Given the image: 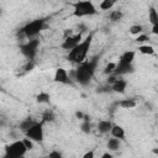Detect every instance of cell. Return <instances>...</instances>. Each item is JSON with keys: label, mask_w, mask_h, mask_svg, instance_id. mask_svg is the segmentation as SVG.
Returning <instances> with one entry per match:
<instances>
[{"label": "cell", "mask_w": 158, "mask_h": 158, "mask_svg": "<svg viewBox=\"0 0 158 158\" xmlns=\"http://www.w3.org/2000/svg\"><path fill=\"white\" fill-rule=\"evenodd\" d=\"M122 16H123V14H122L120 10H114V11L110 12V20H111L112 22L120 21V20L122 19Z\"/></svg>", "instance_id": "21"}, {"label": "cell", "mask_w": 158, "mask_h": 158, "mask_svg": "<svg viewBox=\"0 0 158 158\" xmlns=\"http://www.w3.org/2000/svg\"><path fill=\"white\" fill-rule=\"evenodd\" d=\"M111 135L114 138H117V139H125V130L118 126V125H114L112 128H111Z\"/></svg>", "instance_id": "14"}, {"label": "cell", "mask_w": 158, "mask_h": 158, "mask_svg": "<svg viewBox=\"0 0 158 158\" xmlns=\"http://www.w3.org/2000/svg\"><path fill=\"white\" fill-rule=\"evenodd\" d=\"M152 33H154V35H157V33H158V25L152 26Z\"/></svg>", "instance_id": "34"}, {"label": "cell", "mask_w": 158, "mask_h": 158, "mask_svg": "<svg viewBox=\"0 0 158 158\" xmlns=\"http://www.w3.org/2000/svg\"><path fill=\"white\" fill-rule=\"evenodd\" d=\"M0 89H1V85H0Z\"/></svg>", "instance_id": "38"}, {"label": "cell", "mask_w": 158, "mask_h": 158, "mask_svg": "<svg viewBox=\"0 0 158 158\" xmlns=\"http://www.w3.org/2000/svg\"><path fill=\"white\" fill-rule=\"evenodd\" d=\"M49 99H51V96H49V94L46 93V91H41V93L36 96V101H37L38 104H48V102H49Z\"/></svg>", "instance_id": "16"}, {"label": "cell", "mask_w": 158, "mask_h": 158, "mask_svg": "<svg viewBox=\"0 0 158 158\" xmlns=\"http://www.w3.org/2000/svg\"><path fill=\"white\" fill-rule=\"evenodd\" d=\"M135 56H136V53L133 51H126L125 53L121 54V57L118 59V63H121V64H132V62L135 59Z\"/></svg>", "instance_id": "12"}, {"label": "cell", "mask_w": 158, "mask_h": 158, "mask_svg": "<svg viewBox=\"0 0 158 158\" xmlns=\"http://www.w3.org/2000/svg\"><path fill=\"white\" fill-rule=\"evenodd\" d=\"M43 27H44V20L37 19V20H33L31 22H27L20 30V33H21V36L32 40V38H36V36L43 30Z\"/></svg>", "instance_id": "3"}, {"label": "cell", "mask_w": 158, "mask_h": 158, "mask_svg": "<svg viewBox=\"0 0 158 158\" xmlns=\"http://www.w3.org/2000/svg\"><path fill=\"white\" fill-rule=\"evenodd\" d=\"M133 72V67L132 64H121V63H116L115 70H114V75H123L127 73H132Z\"/></svg>", "instance_id": "10"}, {"label": "cell", "mask_w": 158, "mask_h": 158, "mask_svg": "<svg viewBox=\"0 0 158 158\" xmlns=\"http://www.w3.org/2000/svg\"><path fill=\"white\" fill-rule=\"evenodd\" d=\"M25 136L30 138L32 142H42L43 141V123L36 122L31 128L25 132Z\"/></svg>", "instance_id": "7"}, {"label": "cell", "mask_w": 158, "mask_h": 158, "mask_svg": "<svg viewBox=\"0 0 158 158\" xmlns=\"http://www.w3.org/2000/svg\"><path fill=\"white\" fill-rule=\"evenodd\" d=\"M47 158H63V156H62V153L58 152V151H52V152L48 153Z\"/></svg>", "instance_id": "28"}, {"label": "cell", "mask_w": 158, "mask_h": 158, "mask_svg": "<svg viewBox=\"0 0 158 158\" xmlns=\"http://www.w3.org/2000/svg\"><path fill=\"white\" fill-rule=\"evenodd\" d=\"M52 121H54V115H53V112L51 111V110H47V111H44L43 112V116H42V123H44V122H52Z\"/></svg>", "instance_id": "22"}, {"label": "cell", "mask_w": 158, "mask_h": 158, "mask_svg": "<svg viewBox=\"0 0 158 158\" xmlns=\"http://www.w3.org/2000/svg\"><path fill=\"white\" fill-rule=\"evenodd\" d=\"M153 153H154V154H158V149H157V148H154V149H153Z\"/></svg>", "instance_id": "36"}, {"label": "cell", "mask_w": 158, "mask_h": 158, "mask_svg": "<svg viewBox=\"0 0 158 158\" xmlns=\"http://www.w3.org/2000/svg\"><path fill=\"white\" fill-rule=\"evenodd\" d=\"M114 5H115V1L114 0H104V1L100 2L99 6H100L101 10H110Z\"/></svg>", "instance_id": "23"}, {"label": "cell", "mask_w": 158, "mask_h": 158, "mask_svg": "<svg viewBox=\"0 0 158 158\" xmlns=\"http://www.w3.org/2000/svg\"><path fill=\"white\" fill-rule=\"evenodd\" d=\"M36 122H37V121H33L31 117H27V118H25V120H22V121L20 122L19 128H20L22 132H26V131H27L28 128H31Z\"/></svg>", "instance_id": "15"}, {"label": "cell", "mask_w": 158, "mask_h": 158, "mask_svg": "<svg viewBox=\"0 0 158 158\" xmlns=\"http://www.w3.org/2000/svg\"><path fill=\"white\" fill-rule=\"evenodd\" d=\"M80 128H81V131H83L84 133H89V132H90V130H91V125H90V121H84V122L81 123Z\"/></svg>", "instance_id": "26"}, {"label": "cell", "mask_w": 158, "mask_h": 158, "mask_svg": "<svg viewBox=\"0 0 158 158\" xmlns=\"http://www.w3.org/2000/svg\"><path fill=\"white\" fill-rule=\"evenodd\" d=\"M27 152L22 139L21 141H15L5 147V156L4 158H20L23 157L25 153Z\"/></svg>", "instance_id": "5"}, {"label": "cell", "mask_w": 158, "mask_h": 158, "mask_svg": "<svg viewBox=\"0 0 158 158\" xmlns=\"http://www.w3.org/2000/svg\"><path fill=\"white\" fill-rule=\"evenodd\" d=\"M99 63V56L93 57L89 60H84L83 63L78 64V68L75 70H73V78L80 84V85H88L90 83V80L94 77L95 69L98 67Z\"/></svg>", "instance_id": "1"}, {"label": "cell", "mask_w": 158, "mask_h": 158, "mask_svg": "<svg viewBox=\"0 0 158 158\" xmlns=\"http://www.w3.org/2000/svg\"><path fill=\"white\" fill-rule=\"evenodd\" d=\"M53 80L56 83H60V84H70V78H69V74L68 72L64 69V68H58L54 73V78Z\"/></svg>", "instance_id": "9"}, {"label": "cell", "mask_w": 158, "mask_h": 158, "mask_svg": "<svg viewBox=\"0 0 158 158\" xmlns=\"http://www.w3.org/2000/svg\"><path fill=\"white\" fill-rule=\"evenodd\" d=\"M126 88H127V81L123 80V79H120V78L111 85V90L115 91V93H120V94L125 93Z\"/></svg>", "instance_id": "11"}, {"label": "cell", "mask_w": 158, "mask_h": 158, "mask_svg": "<svg viewBox=\"0 0 158 158\" xmlns=\"http://www.w3.org/2000/svg\"><path fill=\"white\" fill-rule=\"evenodd\" d=\"M148 20H149V22L152 23V26L158 25V14H157V11H156V9H154V7H151V9H149Z\"/></svg>", "instance_id": "18"}, {"label": "cell", "mask_w": 158, "mask_h": 158, "mask_svg": "<svg viewBox=\"0 0 158 158\" xmlns=\"http://www.w3.org/2000/svg\"><path fill=\"white\" fill-rule=\"evenodd\" d=\"M73 6H74L73 16H75V17L90 16V15H95L98 12V10L95 9V6L91 1H77L73 4Z\"/></svg>", "instance_id": "4"}, {"label": "cell", "mask_w": 158, "mask_h": 158, "mask_svg": "<svg viewBox=\"0 0 158 158\" xmlns=\"http://www.w3.org/2000/svg\"><path fill=\"white\" fill-rule=\"evenodd\" d=\"M33 67H35V63H33L32 60H28V62H27V64L25 65V68H23V69H25L26 72H28V70L33 69Z\"/></svg>", "instance_id": "31"}, {"label": "cell", "mask_w": 158, "mask_h": 158, "mask_svg": "<svg viewBox=\"0 0 158 158\" xmlns=\"http://www.w3.org/2000/svg\"><path fill=\"white\" fill-rule=\"evenodd\" d=\"M115 67H116V63H114V62L107 63L106 67H105V69H104V73L105 74H112L114 70H115Z\"/></svg>", "instance_id": "25"}, {"label": "cell", "mask_w": 158, "mask_h": 158, "mask_svg": "<svg viewBox=\"0 0 158 158\" xmlns=\"http://www.w3.org/2000/svg\"><path fill=\"white\" fill-rule=\"evenodd\" d=\"M142 31H143V27L141 26V25H133V26H131L130 27V33L131 35H141L142 33Z\"/></svg>", "instance_id": "24"}, {"label": "cell", "mask_w": 158, "mask_h": 158, "mask_svg": "<svg viewBox=\"0 0 158 158\" xmlns=\"http://www.w3.org/2000/svg\"><path fill=\"white\" fill-rule=\"evenodd\" d=\"M117 104H118L121 107H123V109H132V107L136 106L135 99H123V100L118 101Z\"/></svg>", "instance_id": "17"}, {"label": "cell", "mask_w": 158, "mask_h": 158, "mask_svg": "<svg viewBox=\"0 0 158 158\" xmlns=\"http://www.w3.org/2000/svg\"><path fill=\"white\" fill-rule=\"evenodd\" d=\"M0 15H1V9H0Z\"/></svg>", "instance_id": "37"}, {"label": "cell", "mask_w": 158, "mask_h": 158, "mask_svg": "<svg viewBox=\"0 0 158 158\" xmlns=\"http://www.w3.org/2000/svg\"><path fill=\"white\" fill-rule=\"evenodd\" d=\"M22 142H23V144H25V147H26V149L27 151H31V149H33V142L30 139V138H23L22 139Z\"/></svg>", "instance_id": "27"}, {"label": "cell", "mask_w": 158, "mask_h": 158, "mask_svg": "<svg viewBox=\"0 0 158 158\" xmlns=\"http://www.w3.org/2000/svg\"><path fill=\"white\" fill-rule=\"evenodd\" d=\"M101 158H114V156H112L111 153H109V152H105V153L101 156Z\"/></svg>", "instance_id": "33"}, {"label": "cell", "mask_w": 158, "mask_h": 158, "mask_svg": "<svg viewBox=\"0 0 158 158\" xmlns=\"http://www.w3.org/2000/svg\"><path fill=\"white\" fill-rule=\"evenodd\" d=\"M38 46H40V40H38V38H32V40L27 41L26 43L21 44V46H20V51H21V53H22L28 60H32V59L36 57V54H37Z\"/></svg>", "instance_id": "6"}, {"label": "cell", "mask_w": 158, "mask_h": 158, "mask_svg": "<svg viewBox=\"0 0 158 158\" xmlns=\"http://www.w3.org/2000/svg\"><path fill=\"white\" fill-rule=\"evenodd\" d=\"M83 158H95V153H94V151H88V152L83 156Z\"/></svg>", "instance_id": "32"}, {"label": "cell", "mask_w": 158, "mask_h": 158, "mask_svg": "<svg viewBox=\"0 0 158 158\" xmlns=\"http://www.w3.org/2000/svg\"><path fill=\"white\" fill-rule=\"evenodd\" d=\"M111 90V86L110 85H106V86H101V88H98V93H107Z\"/></svg>", "instance_id": "30"}, {"label": "cell", "mask_w": 158, "mask_h": 158, "mask_svg": "<svg viewBox=\"0 0 158 158\" xmlns=\"http://www.w3.org/2000/svg\"><path fill=\"white\" fill-rule=\"evenodd\" d=\"M107 148L110 151H117L120 148V139H117V138H110L107 141Z\"/></svg>", "instance_id": "20"}, {"label": "cell", "mask_w": 158, "mask_h": 158, "mask_svg": "<svg viewBox=\"0 0 158 158\" xmlns=\"http://www.w3.org/2000/svg\"><path fill=\"white\" fill-rule=\"evenodd\" d=\"M81 38H83L81 32H79V33H77L74 36H68V37L64 38V41L62 43V48L63 49H67V51H72L75 46H78L83 41Z\"/></svg>", "instance_id": "8"}, {"label": "cell", "mask_w": 158, "mask_h": 158, "mask_svg": "<svg viewBox=\"0 0 158 158\" xmlns=\"http://www.w3.org/2000/svg\"><path fill=\"white\" fill-rule=\"evenodd\" d=\"M146 41H148V36H147V35L141 33V35H138V36L136 37V42H138V43H143V42H146Z\"/></svg>", "instance_id": "29"}, {"label": "cell", "mask_w": 158, "mask_h": 158, "mask_svg": "<svg viewBox=\"0 0 158 158\" xmlns=\"http://www.w3.org/2000/svg\"><path fill=\"white\" fill-rule=\"evenodd\" d=\"M75 116H77L78 118H83V117H84V114L80 112V111H77V112H75Z\"/></svg>", "instance_id": "35"}, {"label": "cell", "mask_w": 158, "mask_h": 158, "mask_svg": "<svg viewBox=\"0 0 158 158\" xmlns=\"http://www.w3.org/2000/svg\"><path fill=\"white\" fill-rule=\"evenodd\" d=\"M138 52H141L142 54H154L156 49L149 44H141L138 46Z\"/></svg>", "instance_id": "19"}, {"label": "cell", "mask_w": 158, "mask_h": 158, "mask_svg": "<svg viewBox=\"0 0 158 158\" xmlns=\"http://www.w3.org/2000/svg\"><path fill=\"white\" fill-rule=\"evenodd\" d=\"M91 42H93V33H89L78 46H75L72 51H69L67 58L69 62H73V63H77V64H80L85 60L86 58V54L90 49V46H91Z\"/></svg>", "instance_id": "2"}, {"label": "cell", "mask_w": 158, "mask_h": 158, "mask_svg": "<svg viewBox=\"0 0 158 158\" xmlns=\"http://www.w3.org/2000/svg\"><path fill=\"white\" fill-rule=\"evenodd\" d=\"M112 122L110 121V120H102V121H100L99 123H98V130L101 132V133H107V132H110L111 131V128H112Z\"/></svg>", "instance_id": "13"}]
</instances>
